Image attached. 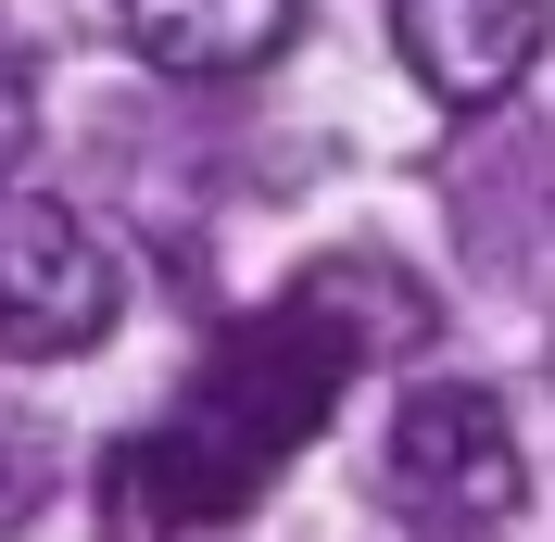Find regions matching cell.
<instances>
[{
    "mask_svg": "<svg viewBox=\"0 0 555 542\" xmlns=\"http://www.w3.org/2000/svg\"><path fill=\"white\" fill-rule=\"evenodd\" d=\"M366 353H379V328H366V315H341V291H328V278H304L291 304H266L203 378H190V391H177L165 429H139L127 454L102 467L114 517H139V530H203V517H241L253 492L304 454V429L328 416V391H341Z\"/></svg>",
    "mask_w": 555,
    "mask_h": 542,
    "instance_id": "1",
    "label": "cell"
},
{
    "mask_svg": "<svg viewBox=\"0 0 555 542\" xmlns=\"http://www.w3.org/2000/svg\"><path fill=\"white\" fill-rule=\"evenodd\" d=\"M391 505H404L416 542H492L505 517L530 505V454L518 416L492 404L480 378H429L391 416Z\"/></svg>",
    "mask_w": 555,
    "mask_h": 542,
    "instance_id": "2",
    "label": "cell"
},
{
    "mask_svg": "<svg viewBox=\"0 0 555 542\" xmlns=\"http://www.w3.org/2000/svg\"><path fill=\"white\" fill-rule=\"evenodd\" d=\"M114 304H127V266L89 240V215L0 190V353L64 366V353H89L114 328Z\"/></svg>",
    "mask_w": 555,
    "mask_h": 542,
    "instance_id": "3",
    "label": "cell"
},
{
    "mask_svg": "<svg viewBox=\"0 0 555 542\" xmlns=\"http://www.w3.org/2000/svg\"><path fill=\"white\" fill-rule=\"evenodd\" d=\"M391 51L416 64V89L454 114H492L543 64V0H391Z\"/></svg>",
    "mask_w": 555,
    "mask_h": 542,
    "instance_id": "4",
    "label": "cell"
},
{
    "mask_svg": "<svg viewBox=\"0 0 555 542\" xmlns=\"http://www.w3.org/2000/svg\"><path fill=\"white\" fill-rule=\"evenodd\" d=\"M114 26H127L139 64H165V76H253V64L291 51L304 0H114Z\"/></svg>",
    "mask_w": 555,
    "mask_h": 542,
    "instance_id": "5",
    "label": "cell"
},
{
    "mask_svg": "<svg viewBox=\"0 0 555 542\" xmlns=\"http://www.w3.org/2000/svg\"><path fill=\"white\" fill-rule=\"evenodd\" d=\"M26 139H38V76H26L13 38H0V190H13V165H26Z\"/></svg>",
    "mask_w": 555,
    "mask_h": 542,
    "instance_id": "6",
    "label": "cell"
}]
</instances>
